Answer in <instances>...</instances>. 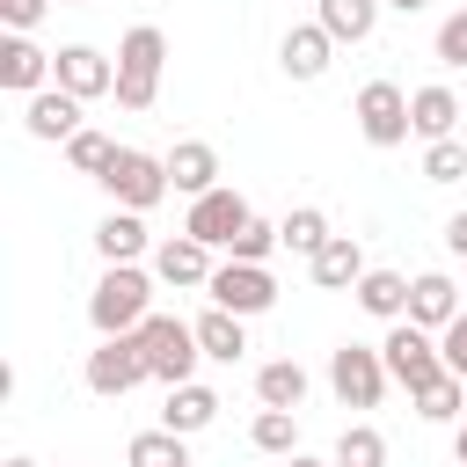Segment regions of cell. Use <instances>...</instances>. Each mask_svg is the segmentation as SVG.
<instances>
[{
  "instance_id": "52a82bcc",
  "label": "cell",
  "mask_w": 467,
  "mask_h": 467,
  "mask_svg": "<svg viewBox=\"0 0 467 467\" xmlns=\"http://www.w3.org/2000/svg\"><path fill=\"white\" fill-rule=\"evenodd\" d=\"M350 117H358L365 146H409V139H416V124H409V88H394V80H365L358 102H350Z\"/></svg>"
},
{
  "instance_id": "603a6c76",
  "label": "cell",
  "mask_w": 467,
  "mask_h": 467,
  "mask_svg": "<svg viewBox=\"0 0 467 467\" xmlns=\"http://www.w3.org/2000/svg\"><path fill=\"white\" fill-rule=\"evenodd\" d=\"M197 343H204L212 365H241L248 358V321L226 314V306H212V314H197Z\"/></svg>"
},
{
  "instance_id": "277c9868",
  "label": "cell",
  "mask_w": 467,
  "mask_h": 467,
  "mask_svg": "<svg viewBox=\"0 0 467 467\" xmlns=\"http://www.w3.org/2000/svg\"><path fill=\"white\" fill-rule=\"evenodd\" d=\"M102 190H109V204L117 212H153L175 182H168V153H139V146H117V161L95 175Z\"/></svg>"
},
{
  "instance_id": "4dcf8cb0",
  "label": "cell",
  "mask_w": 467,
  "mask_h": 467,
  "mask_svg": "<svg viewBox=\"0 0 467 467\" xmlns=\"http://www.w3.org/2000/svg\"><path fill=\"white\" fill-rule=\"evenodd\" d=\"M460 175H467V139H438V146H423V182L452 190Z\"/></svg>"
},
{
  "instance_id": "b9f144b4",
  "label": "cell",
  "mask_w": 467,
  "mask_h": 467,
  "mask_svg": "<svg viewBox=\"0 0 467 467\" xmlns=\"http://www.w3.org/2000/svg\"><path fill=\"white\" fill-rule=\"evenodd\" d=\"M58 7H88V0H58Z\"/></svg>"
},
{
  "instance_id": "f35d334b",
  "label": "cell",
  "mask_w": 467,
  "mask_h": 467,
  "mask_svg": "<svg viewBox=\"0 0 467 467\" xmlns=\"http://www.w3.org/2000/svg\"><path fill=\"white\" fill-rule=\"evenodd\" d=\"M452 460H460V467H467V423H460V431H452Z\"/></svg>"
},
{
  "instance_id": "f1b7e54d",
  "label": "cell",
  "mask_w": 467,
  "mask_h": 467,
  "mask_svg": "<svg viewBox=\"0 0 467 467\" xmlns=\"http://www.w3.org/2000/svg\"><path fill=\"white\" fill-rule=\"evenodd\" d=\"M336 467H387V431H372V423H350L343 438H336V452H328Z\"/></svg>"
},
{
  "instance_id": "9c48e42d",
  "label": "cell",
  "mask_w": 467,
  "mask_h": 467,
  "mask_svg": "<svg viewBox=\"0 0 467 467\" xmlns=\"http://www.w3.org/2000/svg\"><path fill=\"white\" fill-rule=\"evenodd\" d=\"M204 292H212V306H226V314H241V321H255V314L277 306V277H270V263H219Z\"/></svg>"
},
{
  "instance_id": "7a4b0ae2",
  "label": "cell",
  "mask_w": 467,
  "mask_h": 467,
  "mask_svg": "<svg viewBox=\"0 0 467 467\" xmlns=\"http://www.w3.org/2000/svg\"><path fill=\"white\" fill-rule=\"evenodd\" d=\"M161 66H168V36L153 29V22H139V29H124L117 36V109H153L161 102Z\"/></svg>"
},
{
  "instance_id": "836d02e7",
  "label": "cell",
  "mask_w": 467,
  "mask_h": 467,
  "mask_svg": "<svg viewBox=\"0 0 467 467\" xmlns=\"http://www.w3.org/2000/svg\"><path fill=\"white\" fill-rule=\"evenodd\" d=\"M431 51H438V66H467V7H452V15L438 22Z\"/></svg>"
},
{
  "instance_id": "ac0fdd59",
  "label": "cell",
  "mask_w": 467,
  "mask_h": 467,
  "mask_svg": "<svg viewBox=\"0 0 467 467\" xmlns=\"http://www.w3.org/2000/svg\"><path fill=\"white\" fill-rule=\"evenodd\" d=\"M372 263H365V248H358V234H328V248L306 263V277L321 285V292H358V277H365Z\"/></svg>"
},
{
  "instance_id": "2e32d148",
  "label": "cell",
  "mask_w": 467,
  "mask_h": 467,
  "mask_svg": "<svg viewBox=\"0 0 467 467\" xmlns=\"http://www.w3.org/2000/svg\"><path fill=\"white\" fill-rule=\"evenodd\" d=\"M0 88L22 95V102L44 95V88H51V51H44L36 36H7V44H0Z\"/></svg>"
},
{
  "instance_id": "ba28073f",
  "label": "cell",
  "mask_w": 467,
  "mask_h": 467,
  "mask_svg": "<svg viewBox=\"0 0 467 467\" xmlns=\"http://www.w3.org/2000/svg\"><path fill=\"white\" fill-rule=\"evenodd\" d=\"M80 379H88V394H102V401H124V394H131L139 379H153V372H146V350H139V336H102V343L88 350Z\"/></svg>"
},
{
  "instance_id": "30bf717a",
  "label": "cell",
  "mask_w": 467,
  "mask_h": 467,
  "mask_svg": "<svg viewBox=\"0 0 467 467\" xmlns=\"http://www.w3.org/2000/svg\"><path fill=\"white\" fill-rule=\"evenodd\" d=\"M51 88H66L80 102H102V95H117V58H102L95 44H58L51 51Z\"/></svg>"
},
{
  "instance_id": "74e56055",
  "label": "cell",
  "mask_w": 467,
  "mask_h": 467,
  "mask_svg": "<svg viewBox=\"0 0 467 467\" xmlns=\"http://www.w3.org/2000/svg\"><path fill=\"white\" fill-rule=\"evenodd\" d=\"M387 7H394V15H423L431 0H387Z\"/></svg>"
},
{
  "instance_id": "7402d4cb",
  "label": "cell",
  "mask_w": 467,
  "mask_h": 467,
  "mask_svg": "<svg viewBox=\"0 0 467 467\" xmlns=\"http://www.w3.org/2000/svg\"><path fill=\"white\" fill-rule=\"evenodd\" d=\"M358 306H365L372 321H387V328L409 321V277H401V270H365V277H358Z\"/></svg>"
},
{
  "instance_id": "d6a6232c",
  "label": "cell",
  "mask_w": 467,
  "mask_h": 467,
  "mask_svg": "<svg viewBox=\"0 0 467 467\" xmlns=\"http://www.w3.org/2000/svg\"><path fill=\"white\" fill-rule=\"evenodd\" d=\"M66 161H73L80 175H102V168L117 161V139H102V131H80V139L66 146Z\"/></svg>"
},
{
  "instance_id": "5bb4252c",
  "label": "cell",
  "mask_w": 467,
  "mask_h": 467,
  "mask_svg": "<svg viewBox=\"0 0 467 467\" xmlns=\"http://www.w3.org/2000/svg\"><path fill=\"white\" fill-rule=\"evenodd\" d=\"M460 285L445 277V270H423V277H409V321L416 328H431V336H445L452 321H460Z\"/></svg>"
},
{
  "instance_id": "ffe728a7",
  "label": "cell",
  "mask_w": 467,
  "mask_h": 467,
  "mask_svg": "<svg viewBox=\"0 0 467 467\" xmlns=\"http://www.w3.org/2000/svg\"><path fill=\"white\" fill-rule=\"evenodd\" d=\"M219 423V394L212 387H168V401H161V431H175V438H197V431H212Z\"/></svg>"
},
{
  "instance_id": "8fae6325",
  "label": "cell",
  "mask_w": 467,
  "mask_h": 467,
  "mask_svg": "<svg viewBox=\"0 0 467 467\" xmlns=\"http://www.w3.org/2000/svg\"><path fill=\"white\" fill-rule=\"evenodd\" d=\"M248 219H255V212H248V197L219 182V190H204V197L190 204V219H182V234H190V241H204V248H234V234H241Z\"/></svg>"
},
{
  "instance_id": "ab89813d",
  "label": "cell",
  "mask_w": 467,
  "mask_h": 467,
  "mask_svg": "<svg viewBox=\"0 0 467 467\" xmlns=\"http://www.w3.org/2000/svg\"><path fill=\"white\" fill-rule=\"evenodd\" d=\"M285 467H336V460H306V452H292V460H285Z\"/></svg>"
},
{
  "instance_id": "4316f807",
  "label": "cell",
  "mask_w": 467,
  "mask_h": 467,
  "mask_svg": "<svg viewBox=\"0 0 467 467\" xmlns=\"http://www.w3.org/2000/svg\"><path fill=\"white\" fill-rule=\"evenodd\" d=\"M248 445H255V452H277V460H292V452H299V416H292V409H255V423H248Z\"/></svg>"
},
{
  "instance_id": "484cf974",
  "label": "cell",
  "mask_w": 467,
  "mask_h": 467,
  "mask_svg": "<svg viewBox=\"0 0 467 467\" xmlns=\"http://www.w3.org/2000/svg\"><path fill=\"white\" fill-rule=\"evenodd\" d=\"M277 241H285L292 255H306V263H314V255L328 248V212H314V204L285 212V219H277Z\"/></svg>"
},
{
  "instance_id": "e0dca14e",
  "label": "cell",
  "mask_w": 467,
  "mask_h": 467,
  "mask_svg": "<svg viewBox=\"0 0 467 467\" xmlns=\"http://www.w3.org/2000/svg\"><path fill=\"white\" fill-rule=\"evenodd\" d=\"M409 124H416V139H423V146H438V139H460V95H452L445 80L416 88V95H409Z\"/></svg>"
},
{
  "instance_id": "d4e9b609",
  "label": "cell",
  "mask_w": 467,
  "mask_h": 467,
  "mask_svg": "<svg viewBox=\"0 0 467 467\" xmlns=\"http://www.w3.org/2000/svg\"><path fill=\"white\" fill-rule=\"evenodd\" d=\"M255 401H263V409H292V416H299V401H306V372H299L292 358H270V365L255 372Z\"/></svg>"
},
{
  "instance_id": "d6986e66",
  "label": "cell",
  "mask_w": 467,
  "mask_h": 467,
  "mask_svg": "<svg viewBox=\"0 0 467 467\" xmlns=\"http://www.w3.org/2000/svg\"><path fill=\"white\" fill-rule=\"evenodd\" d=\"M95 255H102V263H139V255H153L146 212H117V204H109V219L95 226Z\"/></svg>"
},
{
  "instance_id": "f546056e",
  "label": "cell",
  "mask_w": 467,
  "mask_h": 467,
  "mask_svg": "<svg viewBox=\"0 0 467 467\" xmlns=\"http://www.w3.org/2000/svg\"><path fill=\"white\" fill-rule=\"evenodd\" d=\"M409 401H416V416H423V423H452V416H460V401H467V379H460V372H445V379H431V387H423V394H409Z\"/></svg>"
},
{
  "instance_id": "44dd1931",
  "label": "cell",
  "mask_w": 467,
  "mask_h": 467,
  "mask_svg": "<svg viewBox=\"0 0 467 467\" xmlns=\"http://www.w3.org/2000/svg\"><path fill=\"white\" fill-rule=\"evenodd\" d=\"M168 182H175V190L197 204L204 190H219V153H212L204 139H182V146L168 153Z\"/></svg>"
},
{
  "instance_id": "5b68a950",
  "label": "cell",
  "mask_w": 467,
  "mask_h": 467,
  "mask_svg": "<svg viewBox=\"0 0 467 467\" xmlns=\"http://www.w3.org/2000/svg\"><path fill=\"white\" fill-rule=\"evenodd\" d=\"M379 358H387V379L409 387V394H423L431 379H445V350H438V336L416 328V321H394V328L379 336Z\"/></svg>"
},
{
  "instance_id": "e575fe53",
  "label": "cell",
  "mask_w": 467,
  "mask_h": 467,
  "mask_svg": "<svg viewBox=\"0 0 467 467\" xmlns=\"http://www.w3.org/2000/svg\"><path fill=\"white\" fill-rule=\"evenodd\" d=\"M44 7H51V0H0V22H7V36H29V29L44 22Z\"/></svg>"
},
{
  "instance_id": "1f68e13d",
  "label": "cell",
  "mask_w": 467,
  "mask_h": 467,
  "mask_svg": "<svg viewBox=\"0 0 467 467\" xmlns=\"http://www.w3.org/2000/svg\"><path fill=\"white\" fill-rule=\"evenodd\" d=\"M285 241H277V226L270 219H248L241 234H234V248H226V263H270Z\"/></svg>"
},
{
  "instance_id": "8d00e7d4",
  "label": "cell",
  "mask_w": 467,
  "mask_h": 467,
  "mask_svg": "<svg viewBox=\"0 0 467 467\" xmlns=\"http://www.w3.org/2000/svg\"><path fill=\"white\" fill-rule=\"evenodd\" d=\"M445 248H452V255H460V263H467V204H460V212H452V219H445Z\"/></svg>"
},
{
  "instance_id": "4fadbf2b",
  "label": "cell",
  "mask_w": 467,
  "mask_h": 467,
  "mask_svg": "<svg viewBox=\"0 0 467 467\" xmlns=\"http://www.w3.org/2000/svg\"><path fill=\"white\" fill-rule=\"evenodd\" d=\"M212 270H219V263H212V248H204V241H190V234H175V241H161V248H153V277H161V285H175V292H204V285H212Z\"/></svg>"
},
{
  "instance_id": "60d3db41",
  "label": "cell",
  "mask_w": 467,
  "mask_h": 467,
  "mask_svg": "<svg viewBox=\"0 0 467 467\" xmlns=\"http://www.w3.org/2000/svg\"><path fill=\"white\" fill-rule=\"evenodd\" d=\"M7 467H36V460H7Z\"/></svg>"
},
{
  "instance_id": "cb8c5ba5",
  "label": "cell",
  "mask_w": 467,
  "mask_h": 467,
  "mask_svg": "<svg viewBox=\"0 0 467 467\" xmlns=\"http://www.w3.org/2000/svg\"><path fill=\"white\" fill-rule=\"evenodd\" d=\"M379 7H387V0H321L314 22H321L336 44H365V36L379 29Z\"/></svg>"
},
{
  "instance_id": "83f0119b",
  "label": "cell",
  "mask_w": 467,
  "mask_h": 467,
  "mask_svg": "<svg viewBox=\"0 0 467 467\" xmlns=\"http://www.w3.org/2000/svg\"><path fill=\"white\" fill-rule=\"evenodd\" d=\"M124 467H190V438H175V431H139V438L124 445Z\"/></svg>"
},
{
  "instance_id": "6da1fadb",
  "label": "cell",
  "mask_w": 467,
  "mask_h": 467,
  "mask_svg": "<svg viewBox=\"0 0 467 467\" xmlns=\"http://www.w3.org/2000/svg\"><path fill=\"white\" fill-rule=\"evenodd\" d=\"M146 314H153V277H146L139 263H102V277H95V292H88L95 336H131Z\"/></svg>"
},
{
  "instance_id": "3957f363",
  "label": "cell",
  "mask_w": 467,
  "mask_h": 467,
  "mask_svg": "<svg viewBox=\"0 0 467 467\" xmlns=\"http://www.w3.org/2000/svg\"><path fill=\"white\" fill-rule=\"evenodd\" d=\"M131 336H139V350H146V372H153L161 387H190V379H197V358H204V343H197V321L146 314Z\"/></svg>"
},
{
  "instance_id": "7c38bea8",
  "label": "cell",
  "mask_w": 467,
  "mask_h": 467,
  "mask_svg": "<svg viewBox=\"0 0 467 467\" xmlns=\"http://www.w3.org/2000/svg\"><path fill=\"white\" fill-rule=\"evenodd\" d=\"M80 109H88L80 95L44 88V95H29V102H22V131H29V139H58V146H73V139L88 131V124H80Z\"/></svg>"
},
{
  "instance_id": "8992f818",
  "label": "cell",
  "mask_w": 467,
  "mask_h": 467,
  "mask_svg": "<svg viewBox=\"0 0 467 467\" xmlns=\"http://www.w3.org/2000/svg\"><path fill=\"white\" fill-rule=\"evenodd\" d=\"M328 387H336L343 409H379V394L394 387L379 343H343V350H328Z\"/></svg>"
},
{
  "instance_id": "d590c367",
  "label": "cell",
  "mask_w": 467,
  "mask_h": 467,
  "mask_svg": "<svg viewBox=\"0 0 467 467\" xmlns=\"http://www.w3.org/2000/svg\"><path fill=\"white\" fill-rule=\"evenodd\" d=\"M438 350H445V372H460V379H467V306H460V321L438 336Z\"/></svg>"
},
{
  "instance_id": "9a60e30c",
  "label": "cell",
  "mask_w": 467,
  "mask_h": 467,
  "mask_svg": "<svg viewBox=\"0 0 467 467\" xmlns=\"http://www.w3.org/2000/svg\"><path fill=\"white\" fill-rule=\"evenodd\" d=\"M328 58H336V36H328L321 22H292V29H285V44H277L285 80H321V73H328Z\"/></svg>"
}]
</instances>
